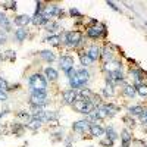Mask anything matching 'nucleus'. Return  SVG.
Returning <instances> with one entry per match:
<instances>
[{"mask_svg":"<svg viewBox=\"0 0 147 147\" xmlns=\"http://www.w3.org/2000/svg\"><path fill=\"white\" fill-rule=\"evenodd\" d=\"M30 90L31 91H44L47 93V80L41 74H32L30 77Z\"/></svg>","mask_w":147,"mask_h":147,"instance_id":"f257e3e1","label":"nucleus"},{"mask_svg":"<svg viewBox=\"0 0 147 147\" xmlns=\"http://www.w3.org/2000/svg\"><path fill=\"white\" fill-rule=\"evenodd\" d=\"M143 110H144V109H143V106H140V105L131 106V107L128 109V115H129V116H140Z\"/></svg>","mask_w":147,"mask_h":147,"instance_id":"412c9836","label":"nucleus"},{"mask_svg":"<svg viewBox=\"0 0 147 147\" xmlns=\"http://www.w3.org/2000/svg\"><path fill=\"white\" fill-rule=\"evenodd\" d=\"M131 132L125 128V129H122L121 131V143H122V147H129L131 146Z\"/></svg>","mask_w":147,"mask_h":147,"instance_id":"f8f14e48","label":"nucleus"},{"mask_svg":"<svg viewBox=\"0 0 147 147\" xmlns=\"http://www.w3.org/2000/svg\"><path fill=\"white\" fill-rule=\"evenodd\" d=\"M40 56L46 60V62H53V60L56 59L55 53L50 52V50H43V52H40Z\"/></svg>","mask_w":147,"mask_h":147,"instance_id":"b1692460","label":"nucleus"},{"mask_svg":"<svg viewBox=\"0 0 147 147\" xmlns=\"http://www.w3.org/2000/svg\"><path fill=\"white\" fill-rule=\"evenodd\" d=\"M31 22L34 24V25H47L49 21H46L44 16H43V13H40V15H34L31 18Z\"/></svg>","mask_w":147,"mask_h":147,"instance_id":"4be33fe9","label":"nucleus"},{"mask_svg":"<svg viewBox=\"0 0 147 147\" xmlns=\"http://www.w3.org/2000/svg\"><path fill=\"white\" fill-rule=\"evenodd\" d=\"M100 57H103V59H105V62H110V60L113 59V55H112V52H110L109 49H105Z\"/></svg>","mask_w":147,"mask_h":147,"instance_id":"7c9ffc66","label":"nucleus"},{"mask_svg":"<svg viewBox=\"0 0 147 147\" xmlns=\"http://www.w3.org/2000/svg\"><path fill=\"white\" fill-rule=\"evenodd\" d=\"M82 43V32L81 31H68L66 32V40L65 44L69 47H78Z\"/></svg>","mask_w":147,"mask_h":147,"instance_id":"f03ea898","label":"nucleus"},{"mask_svg":"<svg viewBox=\"0 0 147 147\" xmlns=\"http://www.w3.org/2000/svg\"><path fill=\"white\" fill-rule=\"evenodd\" d=\"M18 118H21V119H24L25 121V124H28V122L32 119V116H31V113H28V112H25V110H21V112H18Z\"/></svg>","mask_w":147,"mask_h":147,"instance_id":"c85d7f7f","label":"nucleus"},{"mask_svg":"<svg viewBox=\"0 0 147 147\" xmlns=\"http://www.w3.org/2000/svg\"><path fill=\"white\" fill-rule=\"evenodd\" d=\"M129 74H131V77L134 78V81H136V87H138L140 84H143V80H144V72H143V69H140V68L131 69Z\"/></svg>","mask_w":147,"mask_h":147,"instance_id":"423d86ee","label":"nucleus"},{"mask_svg":"<svg viewBox=\"0 0 147 147\" xmlns=\"http://www.w3.org/2000/svg\"><path fill=\"white\" fill-rule=\"evenodd\" d=\"M59 119V113L55 112V110H52V112H46L44 115V121L43 122H49V121H57Z\"/></svg>","mask_w":147,"mask_h":147,"instance_id":"cd10ccee","label":"nucleus"},{"mask_svg":"<svg viewBox=\"0 0 147 147\" xmlns=\"http://www.w3.org/2000/svg\"><path fill=\"white\" fill-rule=\"evenodd\" d=\"M46 77H47V80H50V81H55L56 78H57V71L56 69H53V68H46Z\"/></svg>","mask_w":147,"mask_h":147,"instance_id":"a878e982","label":"nucleus"},{"mask_svg":"<svg viewBox=\"0 0 147 147\" xmlns=\"http://www.w3.org/2000/svg\"><path fill=\"white\" fill-rule=\"evenodd\" d=\"M102 50H100V47L97 46V44H93L90 49H88V52H87V55L91 57V60L94 62V60H97V59H100V56H102V53H100Z\"/></svg>","mask_w":147,"mask_h":147,"instance_id":"4468645a","label":"nucleus"},{"mask_svg":"<svg viewBox=\"0 0 147 147\" xmlns=\"http://www.w3.org/2000/svg\"><path fill=\"white\" fill-rule=\"evenodd\" d=\"M3 6L5 9H16V2H6Z\"/></svg>","mask_w":147,"mask_h":147,"instance_id":"e433bc0d","label":"nucleus"},{"mask_svg":"<svg viewBox=\"0 0 147 147\" xmlns=\"http://www.w3.org/2000/svg\"><path fill=\"white\" fill-rule=\"evenodd\" d=\"M9 31L10 30V21H9V18L5 15V13H2L0 12V31Z\"/></svg>","mask_w":147,"mask_h":147,"instance_id":"dca6fc26","label":"nucleus"},{"mask_svg":"<svg viewBox=\"0 0 147 147\" xmlns=\"http://www.w3.org/2000/svg\"><path fill=\"white\" fill-rule=\"evenodd\" d=\"M102 35H106V27L103 25V24H97V25H94V27L87 28V37H90V38L96 40Z\"/></svg>","mask_w":147,"mask_h":147,"instance_id":"7ed1b4c3","label":"nucleus"},{"mask_svg":"<svg viewBox=\"0 0 147 147\" xmlns=\"http://www.w3.org/2000/svg\"><path fill=\"white\" fill-rule=\"evenodd\" d=\"M113 143H115V141L109 140V138H106V140H103V141H102V144H103V146H107V147H112V146H113Z\"/></svg>","mask_w":147,"mask_h":147,"instance_id":"a19ab883","label":"nucleus"},{"mask_svg":"<svg viewBox=\"0 0 147 147\" xmlns=\"http://www.w3.org/2000/svg\"><path fill=\"white\" fill-rule=\"evenodd\" d=\"M77 78H78V81L81 84V87H84V85L88 82V80H90V74H88V71L85 69V68L78 69L77 71Z\"/></svg>","mask_w":147,"mask_h":147,"instance_id":"1a4fd4ad","label":"nucleus"},{"mask_svg":"<svg viewBox=\"0 0 147 147\" xmlns=\"http://www.w3.org/2000/svg\"><path fill=\"white\" fill-rule=\"evenodd\" d=\"M69 15L72 16V18H82V13H81V12L78 10V9H75V7H71L69 9Z\"/></svg>","mask_w":147,"mask_h":147,"instance_id":"c9c22d12","label":"nucleus"},{"mask_svg":"<svg viewBox=\"0 0 147 147\" xmlns=\"http://www.w3.org/2000/svg\"><path fill=\"white\" fill-rule=\"evenodd\" d=\"M5 60V57H3V53H0V62H3Z\"/></svg>","mask_w":147,"mask_h":147,"instance_id":"a18cd8bd","label":"nucleus"},{"mask_svg":"<svg viewBox=\"0 0 147 147\" xmlns=\"http://www.w3.org/2000/svg\"><path fill=\"white\" fill-rule=\"evenodd\" d=\"M59 65H60V69H62L63 72H68L69 69L74 68V57L69 56V55L60 56V59H59Z\"/></svg>","mask_w":147,"mask_h":147,"instance_id":"20e7f679","label":"nucleus"},{"mask_svg":"<svg viewBox=\"0 0 147 147\" xmlns=\"http://www.w3.org/2000/svg\"><path fill=\"white\" fill-rule=\"evenodd\" d=\"M6 100H7L6 91H2V90H0V102H6Z\"/></svg>","mask_w":147,"mask_h":147,"instance_id":"37998d69","label":"nucleus"},{"mask_svg":"<svg viewBox=\"0 0 147 147\" xmlns=\"http://www.w3.org/2000/svg\"><path fill=\"white\" fill-rule=\"evenodd\" d=\"M31 18L32 16H28V15H19L15 18V25H18L19 28H25L31 22Z\"/></svg>","mask_w":147,"mask_h":147,"instance_id":"ddd939ff","label":"nucleus"},{"mask_svg":"<svg viewBox=\"0 0 147 147\" xmlns=\"http://www.w3.org/2000/svg\"><path fill=\"white\" fill-rule=\"evenodd\" d=\"M47 43H50L53 46H59L60 44V38H59V35H52V37H49V38H46Z\"/></svg>","mask_w":147,"mask_h":147,"instance_id":"72a5a7b5","label":"nucleus"},{"mask_svg":"<svg viewBox=\"0 0 147 147\" xmlns=\"http://www.w3.org/2000/svg\"><path fill=\"white\" fill-rule=\"evenodd\" d=\"M105 134H106V138H109V140H112V141L118 140V132L115 131V128H113L112 125H107V127H106Z\"/></svg>","mask_w":147,"mask_h":147,"instance_id":"f3484780","label":"nucleus"},{"mask_svg":"<svg viewBox=\"0 0 147 147\" xmlns=\"http://www.w3.org/2000/svg\"><path fill=\"white\" fill-rule=\"evenodd\" d=\"M57 30H60V27H59V24L57 22H55V21H50V22H47V25H46V31L47 32H55V31H57Z\"/></svg>","mask_w":147,"mask_h":147,"instance_id":"bb28decb","label":"nucleus"},{"mask_svg":"<svg viewBox=\"0 0 147 147\" xmlns=\"http://www.w3.org/2000/svg\"><path fill=\"white\" fill-rule=\"evenodd\" d=\"M30 103L31 106H38V107H43L49 103L47 97H38V96H31L30 97Z\"/></svg>","mask_w":147,"mask_h":147,"instance_id":"9b49d317","label":"nucleus"},{"mask_svg":"<svg viewBox=\"0 0 147 147\" xmlns=\"http://www.w3.org/2000/svg\"><path fill=\"white\" fill-rule=\"evenodd\" d=\"M24 125H21L19 122H13V124H12V131H13V134L16 137H21L22 134H24Z\"/></svg>","mask_w":147,"mask_h":147,"instance_id":"5701e85b","label":"nucleus"},{"mask_svg":"<svg viewBox=\"0 0 147 147\" xmlns=\"http://www.w3.org/2000/svg\"><path fill=\"white\" fill-rule=\"evenodd\" d=\"M66 75H68V78H74V77L77 75V71L74 69V68H72V69H69V71L66 72Z\"/></svg>","mask_w":147,"mask_h":147,"instance_id":"ea45409f","label":"nucleus"},{"mask_svg":"<svg viewBox=\"0 0 147 147\" xmlns=\"http://www.w3.org/2000/svg\"><path fill=\"white\" fill-rule=\"evenodd\" d=\"M90 147H94V146H90Z\"/></svg>","mask_w":147,"mask_h":147,"instance_id":"49530a36","label":"nucleus"},{"mask_svg":"<svg viewBox=\"0 0 147 147\" xmlns=\"http://www.w3.org/2000/svg\"><path fill=\"white\" fill-rule=\"evenodd\" d=\"M0 90H2V91H7V90H10L9 82H7L5 78H2V77H0Z\"/></svg>","mask_w":147,"mask_h":147,"instance_id":"f704fd0d","label":"nucleus"},{"mask_svg":"<svg viewBox=\"0 0 147 147\" xmlns=\"http://www.w3.org/2000/svg\"><path fill=\"white\" fill-rule=\"evenodd\" d=\"M80 59H81V65L85 68V66H90L93 63V60L91 57L87 55V53H80Z\"/></svg>","mask_w":147,"mask_h":147,"instance_id":"393cba45","label":"nucleus"},{"mask_svg":"<svg viewBox=\"0 0 147 147\" xmlns=\"http://www.w3.org/2000/svg\"><path fill=\"white\" fill-rule=\"evenodd\" d=\"M103 69L106 72H116V71H122V65L118 60H110V62H106Z\"/></svg>","mask_w":147,"mask_h":147,"instance_id":"9d476101","label":"nucleus"},{"mask_svg":"<svg viewBox=\"0 0 147 147\" xmlns=\"http://www.w3.org/2000/svg\"><path fill=\"white\" fill-rule=\"evenodd\" d=\"M3 57H5V59H7V60H10V62H15L16 55H15V52H13V50H6V52L3 53Z\"/></svg>","mask_w":147,"mask_h":147,"instance_id":"2f4dec72","label":"nucleus"},{"mask_svg":"<svg viewBox=\"0 0 147 147\" xmlns=\"http://www.w3.org/2000/svg\"><path fill=\"white\" fill-rule=\"evenodd\" d=\"M88 128H90V122L87 119L78 121V122H74V124H72V129L77 131V132H85Z\"/></svg>","mask_w":147,"mask_h":147,"instance_id":"0eeeda50","label":"nucleus"},{"mask_svg":"<svg viewBox=\"0 0 147 147\" xmlns=\"http://www.w3.org/2000/svg\"><path fill=\"white\" fill-rule=\"evenodd\" d=\"M88 131H90V134L93 137H102V136H105V129L99 124H90Z\"/></svg>","mask_w":147,"mask_h":147,"instance_id":"2eb2a0df","label":"nucleus"},{"mask_svg":"<svg viewBox=\"0 0 147 147\" xmlns=\"http://www.w3.org/2000/svg\"><path fill=\"white\" fill-rule=\"evenodd\" d=\"M113 88H115V85H110V84H107L106 87L103 88V94H105L106 97H109V96L112 97V96L115 94V90H113Z\"/></svg>","mask_w":147,"mask_h":147,"instance_id":"c756f323","label":"nucleus"},{"mask_svg":"<svg viewBox=\"0 0 147 147\" xmlns=\"http://www.w3.org/2000/svg\"><path fill=\"white\" fill-rule=\"evenodd\" d=\"M7 112H9V110H3V112H0V119H2L5 115H7Z\"/></svg>","mask_w":147,"mask_h":147,"instance_id":"c03bdc74","label":"nucleus"},{"mask_svg":"<svg viewBox=\"0 0 147 147\" xmlns=\"http://www.w3.org/2000/svg\"><path fill=\"white\" fill-rule=\"evenodd\" d=\"M140 119L144 122V124H147V110H143L141 115H140Z\"/></svg>","mask_w":147,"mask_h":147,"instance_id":"79ce46f5","label":"nucleus"},{"mask_svg":"<svg viewBox=\"0 0 147 147\" xmlns=\"http://www.w3.org/2000/svg\"><path fill=\"white\" fill-rule=\"evenodd\" d=\"M106 5H107V6H109L110 9H113L115 12H121V9H119V7H118V6H116V5H115L113 2H109V0H107V2H106Z\"/></svg>","mask_w":147,"mask_h":147,"instance_id":"4c0bfd02","label":"nucleus"},{"mask_svg":"<svg viewBox=\"0 0 147 147\" xmlns=\"http://www.w3.org/2000/svg\"><path fill=\"white\" fill-rule=\"evenodd\" d=\"M146 25H147V22H146Z\"/></svg>","mask_w":147,"mask_h":147,"instance_id":"de8ad7c7","label":"nucleus"},{"mask_svg":"<svg viewBox=\"0 0 147 147\" xmlns=\"http://www.w3.org/2000/svg\"><path fill=\"white\" fill-rule=\"evenodd\" d=\"M27 35H28V31L25 30V28H18L16 31H15V38H16V41H24L27 38Z\"/></svg>","mask_w":147,"mask_h":147,"instance_id":"6ab92c4d","label":"nucleus"},{"mask_svg":"<svg viewBox=\"0 0 147 147\" xmlns=\"http://www.w3.org/2000/svg\"><path fill=\"white\" fill-rule=\"evenodd\" d=\"M90 100H85L84 97H81V96H77V99H75V102H74V109L77 110V112H80V113H82L84 112V109H85V106H87V103H88Z\"/></svg>","mask_w":147,"mask_h":147,"instance_id":"6e6552de","label":"nucleus"},{"mask_svg":"<svg viewBox=\"0 0 147 147\" xmlns=\"http://www.w3.org/2000/svg\"><path fill=\"white\" fill-rule=\"evenodd\" d=\"M41 124H43V121L41 119H35V118H32L28 124H25V127L27 128H30V129H32V131H35V129H38L40 127H41Z\"/></svg>","mask_w":147,"mask_h":147,"instance_id":"a211bd4d","label":"nucleus"},{"mask_svg":"<svg viewBox=\"0 0 147 147\" xmlns=\"http://www.w3.org/2000/svg\"><path fill=\"white\" fill-rule=\"evenodd\" d=\"M6 41H7V35H6V32L0 31V44H3V43H6Z\"/></svg>","mask_w":147,"mask_h":147,"instance_id":"58836bf2","label":"nucleus"},{"mask_svg":"<svg viewBox=\"0 0 147 147\" xmlns=\"http://www.w3.org/2000/svg\"><path fill=\"white\" fill-rule=\"evenodd\" d=\"M137 88V93L141 96V97H147V84H140Z\"/></svg>","mask_w":147,"mask_h":147,"instance_id":"473e14b6","label":"nucleus"},{"mask_svg":"<svg viewBox=\"0 0 147 147\" xmlns=\"http://www.w3.org/2000/svg\"><path fill=\"white\" fill-rule=\"evenodd\" d=\"M124 94L127 97H129V99H134V96L137 94L136 85H125V87H124Z\"/></svg>","mask_w":147,"mask_h":147,"instance_id":"aec40b11","label":"nucleus"},{"mask_svg":"<svg viewBox=\"0 0 147 147\" xmlns=\"http://www.w3.org/2000/svg\"><path fill=\"white\" fill-rule=\"evenodd\" d=\"M77 96H78V93L75 91V90H65L63 93H62V97H63V102L66 103V105H74V102H75V99H77Z\"/></svg>","mask_w":147,"mask_h":147,"instance_id":"39448f33","label":"nucleus"}]
</instances>
